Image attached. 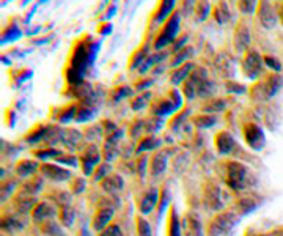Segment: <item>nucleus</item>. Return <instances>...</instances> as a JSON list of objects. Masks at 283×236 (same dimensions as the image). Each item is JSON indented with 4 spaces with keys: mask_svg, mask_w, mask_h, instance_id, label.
I'll return each instance as SVG.
<instances>
[{
    "mask_svg": "<svg viewBox=\"0 0 283 236\" xmlns=\"http://www.w3.org/2000/svg\"><path fill=\"white\" fill-rule=\"evenodd\" d=\"M98 49L99 43H93L91 40H82L74 46L70 58V66L66 68V81H68L71 88L84 84L85 71L93 63Z\"/></svg>",
    "mask_w": 283,
    "mask_h": 236,
    "instance_id": "f257e3e1",
    "label": "nucleus"
},
{
    "mask_svg": "<svg viewBox=\"0 0 283 236\" xmlns=\"http://www.w3.org/2000/svg\"><path fill=\"white\" fill-rule=\"evenodd\" d=\"M181 104H182V98L178 90H172L170 94H167V96L164 98H159L153 103V109L151 112L153 115H156L158 118L159 117H165V115H170L172 112H175V110L181 109Z\"/></svg>",
    "mask_w": 283,
    "mask_h": 236,
    "instance_id": "f03ea898",
    "label": "nucleus"
},
{
    "mask_svg": "<svg viewBox=\"0 0 283 236\" xmlns=\"http://www.w3.org/2000/svg\"><path fill=\"white\" fill-rule=\"evenodd\" d=\"M247 180H248V168L245 165L236 161L227 162V184L231 189L241 191V189L247 186Z\"/></svg>",
    "mask_w": 283,
    "mask_h": 236,
    "instance_id": "7ed1b4c3",
    "label": "nucleus"
},
{
    "mask_svg": "<svg viewBox=\"0 0 283 236\" xmlns=\"http://www.w3.org/2000/svg\"><path fill=\"white\" fill-rule=\"evenodd\" d=\"M179 22H181V16H179L178 11H175V13L170 16V19H169L167 22H165V25L162 27L159 37L156 38V41H154V49L161 51L162 47H165L167 44H170V43L176 38L178 31H179Z\"/></svg>",
    "mask_w": 283,
    "mask_h": 236,
    "instance_id": "20e7f679",
    "label": "nucleus"
},
{
    "mask_svg": "<svg viewBox=\"0 0 283 236\" xmlns=\"http://www.w3.org/2000/svg\"><path fill=\"white\" fill-rule=\"evenodd\" d=\"M238 222V216L233 211H224L217 214L212 222L209 224L208 228V236H225L231 228L236 225Z\"/></svg>",
    "mask_w": 283,
    "mask_h": 236,
    "instance_id": "39448f33",
    "label": "nucleus"
},
{
    "mask_svg": "<svg viewBox=\"0 0 283 236\" xmlns=\"http://www.w3.org/2000/svg\"><path fill=\"white\" fill-rule=\"evenodd\" d=\"M280 87H281V77H278L277 74H271L266 81L255 84L252 87L250 94L255 99H269L280 90Z\"/></svg>",
    "mask_w": 283,
    "mask_h": 236,
    "instance_id": "423d86ee",
    "label": "nucleus"
},
{
    "mask_svg": "<svg viewBox=\"0 0 283 236\" xmlns=\"http://www.w3.org/2000/svg\"><path fill=\"white\" fill-rule=\"evenodd\" d=\"M244 139L245 144L254 150H263L266 144V137L261 128L255 123H245L244 124Z\"/></svg>",
    "mask_w": 283,
    "mask_h": 236,
    "instance_id": "0eeeda50",
    "label": "nucleus"
},
{
    "mask_svg": "<svg viewBox=\"0 0 283 236\" xmlns=\"http://www.w3.org/2000/svg\"><path fill=\"white\" fill-rule=\"evenodd\" d=\"M208 79V74L203 68H197L192 71V74L187 77V81L182 84V93L186 94V98L192 99L195 98V94L200 88V85H202L205 81Z\"/></svg>",
    "mask_w": 283,
    "mask_h": 236,
    "instance_id": "6e6552de",
    "label": "nucleus"
},
{
    "mask_svg": "<svg viewBox=\"0 0 283 236\" xmlns=\"http://www.w3.org/2000/svg\"><path fill=\"white\" fill-rule=\"evenodd\" d=\"M242 71L248 79H257L263 73V61L258 52L250 51L242 58Z\"/></svg>",
    "mask_w": 283,
    "mask_h": 236,
    "instance_id": "1a4fd4ad",
    "label": "nucleus"
},
{
    "mask_svg": "<svg viewBox=\"0 0 283 236\" xmlns=\"http://www.w3.org/2000/svg\"><path fill=\"white\" fill-rule=\"evenodd\" d=\"M158 200H159V191L158 187H148L145 192L140 194V197L137 198V207H139V211L140 214H148L151 213L153 208H156L158 205Z\"/></svg>",
    "mask_w": 283,
    "mask_h": 236,
    "instance_id": "9d476101",
    "label": "nucleus"
},
{
    "mask_svg": "<svg viewBox=\"0 0 283 236\" xmlns=\"http://www.w3.org/2000/svg\"><path fill=\"white\" fill-rule=\"evenodd\" d=\"M99 157L101 156H99L96 145H88L84 151L80 153L79 161H80L82 170H84L85 175H91V173L95 172V167L99 162Z\"/></svg>",
    "mask_w": 283,
    "mask_h": 236,
    "instance_id": "9b49d317",
    "label": "nucleus"
},
{
    "mask_svg": "<svg viewBox=\"0 0 283 236\" xmlns=\"http://www.w3.org/2000/svg\"><path fill=\"white\" fill-rule=\"evenodd\" d=\"M181 228L184 236H203V227L197 214L194 213H186L181 219Z\"/></svg>",
    "mask_w": 283,
    "mask_h": 236,
    "instance_id": "f8f14e48",
    "label": "nucleus"
},
{
    "mask_svg": "<svg viewBox=\"0 0 283 236\" xmlns=\"http://www.w3.org/2000/svg\"><path fill=\"white\" fill-rule=\"evenodd\" d=\"M203 200H205L206 207L209 210L219 211V210L224 208V203H222V198H221V189H219V186H215L212 183H208L206 184Z\"/></svg>",
    "mask_w": 283,
    "mask_h": 236,
    "instance_id": "ddd939ff",
    "label": "nucleus"
},
{
    "mask_svg": "<svg viewBox=\"0 0 283 236\" xmlns=\"http://www.w3.org/2000/svg\"><path fill=\"white\" fill-rule=\"evenodd\" d=\"M55 216H57L55 207L52 203H47V201L38 203L32 211V217H33L35 222H47V220L54 219Z\"/></svg>",
    "mask_w": 283,
    "mask_h": 236,
    "instance_id": "4468645a",
    "label": "nucleus"
},
{
    "mask_svg": "<svg viewBox=\"0 0 283 236\" xmlns=\"http://www.w3.org/2000/svg\"><path fill=\"white\" fill-rule=\"evenodd\" d=\"M113 213H115V210H113L112 207H107V208H99L98 213L95 214L93 220H91L93 230H96V231H103V230H106V228L110 225V220H112Z\"/></svg>",
    "mask_w": 283,
    "mask_h": 236,
    "instance_id": "2eb2a0df",
    "label": "nucleus"
},
{
    "mask_svg": "<svg viewBox=\"0 0 283 236\" xmlns=\"http://www.w3.org/2000/svg\"><path fill=\"white\" fill-rule=\"evenodd\" d=\"M167 159H169V154L167 150H159L158 153H154V156L151 157V161H149V172H151V177H161L162 173L167 168Z\"/></svg>",
    "mask_w": 283,
    "mask_h": 236,
    "instance_id": "dca6fc26",
    "label": "nucleus"
},
{
    "mask_svg": "<svg viewBox=\"0 0 283 236\" xmlns=\"http://www.w3.org/2000/svg\"><path fill=\"white\" fill-rule=\"evenodd\" d=\"M41 173H43L46 178H49L51 181H57V183L66 181V180H70V177H71L70 170H65V168L57 167V165H52V164L41 165Z\"/></svg>",
    "mask_w": 283,
    "mask_h": 236,
    "instance_id": "f3484780",
    "label": "nucleus"
},
{
    "mask_svg": "<svg viewBox=\"0 0 283 236\" xmlns=\"http://www.w3.org/2000/svg\"><path fill=\"white\" fill-rule=\"evenodd\" d=\"M215 148L221 154H230L233 150L236 148V142L233 139V136L227 131H221L217 136H215Z\"/></svg>",
    "mask_w": 283,
    "mask_h": 236,
    "instance_id": "a211bd4d",
    "label": "nucleus"
},
{
    "mask_svg": "<svg viewBox=\"0 0 283 236\" xmlns=\"http://www.w3.org/2000/svg\"><path fill=\"white\" fill-rule=\"evenodd\" d=\"M258 18L266 28H272L277 24V14L271 4H261V7L258 8Z\"/></svg>",
    "mask_w": 283,
    "mask_h": 236,
    "instance_id": "6ab92c4d",
    "label": "nucleus"
},
{
    "mask_svg": "<svg viewBox=\"0 0 283 236\" xmlns=\"http://www.w3.org/2000/svg\"><path fill=\"white\" fill-rule=\"evenodd\" d=\"M248 43H250V35H248V28L242 24L238 25L236 33H235V47L238 52H242L247 49Z\"/></svg>",
    "mask_w": 283,
    "mask_h": 236,
    "instance_id": "aec40b11",
    "label": "nucleus"
},
{
    "mask_svg": "<svg viewBox=\"0 0 283 236\" xmlns=\"http://www.w3.org/2000/svg\"><path fill=\"white\" fill-rule=\"evenodd\" d=\"M103 189L110 194H116V192H120L124 183H123V178L120 175H109L107 178H104L103 181Z\"/></svg>",
    "mask_w": 283,
    "mask_h": 236,
    "instance_id": "412c9836",
    "label": "nucleus"
},
{
    "mask_svg": "<svg viewBox=\"0 0 283 236\" xmlns=\"http://www.w3.org/2000/svg\"><path fill=\"white\" fill-rule=\"evenodd\" d=\"M40 168L38 162L37 161H32V159H22L18 162L16 165V173H18L19 177H30L33 175L37 170Z\"/></svg>",
    "mask_w": 283,
    "mask_h": 236,
    "instance_id": "4be33fe9",
    "label": "nucleus"
},
{
    "mask_svg": "<svg viewBox=\"0 0 283 236\" xmlns=\"http://www.w3.org/2000/svg\"><path fill=\"white\" fill-rule=\"evenodd\" d=\"M191 70H194V63H186V65L179 66L178 70H175L170 76V81L173 85H179L182 84V81H184L186 77L191 76Z\"/></svg>",
    "mask_w": 283,
    "mask_h": 236,
    "instance_id": "5701e85b",
    "label": "nucleus"
},
{
    "mask_svg": "<svg viewBox=\"0 0 283 236\" xmlns=\"http://www.w3.org/2000/svg\"><path fill=\"white\" fill-rule=\"evenodd\" d=\"M173 10H175V2H162L154 14V21L156 22H164L165 19L169 21L170 16L173 14Z\"/></svg>",
    "mask_w": 283,
    "mask_h": 236,
    "instance_id": "b1692460",
    "label": "nucleus"
},
{
    "mask_svg": "<svg viewBox=\"0 0 283 236\" xmlns=\"http://www.w3.org/2000/svg\"><path fill=\"white\" fill-rule=\"evenodd\" d=\"M181 231H182V228H181L178 213H176L175 207H172L170 219H169V236H181Z\"/></svg>",
    "mask_w": 283,
    "mask_h": 236,
    "instance_id": "393cba45",
    "label": "nucleus"
},
{
    "mask_svg": "<svg viewBox=\"0 0 283 236\" xmlns=\"http://www.w3.org/2000/svg\"><path fill=\"white\" fill-rule=\"evenodd\" d=\"M227 103L225 99L222 98H211L205 103L203 106V112H222V110L225 109Z\"/></svg>",
    "mask_w": 283,
    "mask_h": 236,
    "instance_id": "a878e982",
    "label": "nucleus"
},
{
    "mask_svg": "<svg viewBox=\"0 0 283 236\" xmlns=\"http://www.w3.org/2000/svg\"><path fill=\"white\" fill-rule=\"evenodd\" d=\"M192 121L200 129L211 128V126H214L215 123H217V120H215V117H212V115H198V117H194Z\"/></svg>",
    "mask_w": 283,
    "mask_h": 236,
    "instance_id": "bb28decb",
    "label": "nucleus"
},
{
    "mask_svg": "<svg viewBox=\"0 0 283 236\" xmlns=\"http://www.w3.org/2000/svg\"><path fill=\"white\" fill-rule=\"evenodd\" d=\"M93 115H95V112H93V109H91V107H88V106H85V104H80V106L77 107L76 121H77V123L88 121V120L93 118Z\"/></svg>",
    "mask_w": 283,
    "mask_h": 236,
    "instance_id": "cd10ccee",
    "label": "nucleus"
},
{
    "mask_svg": "<svg viewBox=\"0 0 283 236\" xmlns=\"http://www.w3.org/2000/svg\"><path fill=\"white\" fill-rule=\"evenodd\" d=\"M159 144H161V142L154 136H146V137L142 139L140 145L137 147V153H142L145 150H154Z\"/></svg>",
    "mask_w": 283,
    "mask_h": 236,
    "instance_id": "c85d7f7f",
    "label": "nucleus"
},
{
    "mask_svg": "<svg viewBox=\"0 0 283 236\" xmlns=\"http://www.w3.org/2000/svg\"><path fill=\"white\" fill-rule=\"evenodd\" d=\"M257 208V203L250 198V197H242L239 201H238V210L241 214H247L250 213Z\"/></svg>",
    "mask_w": 283,
    "mask_h": 236,
    "instance_id": "c756f323",
    "label": "nucleus"
},
{
    "mask_svg": "<svg viewBox=\"0 0 283 236\" xmlns=\"http://www.w3.org/2000/svg\"><path fill=\"white\" fill-rule=\"evenodd\" d=\"M22 227H24V224L16 217H5V219L2 217V230L13 231V230H21Z\"/></svg>",
    "mask_w": 283,
    "mask_h": 236,
    "instance_id": "7c9ffc66",
    "label": "nucleus"
},
{
    "mask_svg": "<svg viewBox=\"0 0 283 236\" xmlns=\"http://www.w3.org/2000/svg\"><path fill=\"white\" fill-rule=\"evenodd\" d=\"M60 217H61V220H63V225H66V227H71L73 225V222H74V219H76V211L71 208V207H63V210H61V213H60Z\"/></svg>",
    "mask_w": 283,
    "mask_h": 236,
    "instance_id": "2f4dec72",
    "label": "nucleus"
},
{
    "mask_svg": "<svg viewBox=\"0 0 283 236\" xmlns=\"http://www.w3.org/2000/svg\"><path fill=\"white\" fill-rule=\"evenodd\" d=\"M214 16H215V21H217L219 24L227 22L230 19V11H228L227 5L225 4H219L214 10Z\"/></svg>",
    "mask_w": 283,
    "mask_h": 236,
    "instance_id": "473e14b6",
    "label": "nucleus"
},
{
    "mask_svg": "<svg viewBox=\"0 0 283 236\" xmlns=\"http://www.w3.org/2000/svg\"><path fill=\"white\" fill-rule=\"evenodd\" d=\"M41 228H43V231H44V233H47V234L63 236V231H61L60 225L55 222L54 219H51V220H47V222H44V224L41 225Z\"/></svg>",
    "mask_w": 283,
    "mask_h": 236,
    "instance_id": "72a5a7b5",
    "label": "nucleus"
},
{
    "mask_svg": "<svg viewBox=\"0 0 283 236\" xmlns=\"http://www.w3.org/2000/svg\"><path fill=\"white\" fill-rule=\"evenodd\" d=\"M149 99H151V93L146 91V93L139 94V96H136L134 99H132L131 101V106H132V109H134V110H140V109H143L148 104Z\"/></svg>",
    "mask_w": 283,
    "mask_h": 236,
    "instance_id": "f704fd0d",
    "label": "nucleus"
},
{
    "mask_svg": "<svg viewBox=\"0 0 283 236\" xmlns=\"http://www.w3.org/2000/svg\"><path fill=\"white\" fill-rule=\"evenodd\" d=\"M146 52H148V47L146 46H143V47H140V49L132 55V60H131V68H140L142 66V63H143V60L146 58Z\"/></svg>",
    "mask_w": 283,
    "mask_h": 236,
    "instance_id": "c9c22d12",
    "label": "nucleus"
},
{
    "mask_svg": "<svg viewBox=\"0 0 283 236\" xmlns=\"http://www.w3.org/2000/svg\"><path fill=\"white\" fill-rule=\"evenodd\" d=\"M137 233L139 236H151V227H149L148 220L142 216L137 217Z\"/></svg>",
    "mask_w": 283,
    "mask_h": 236,
    "instance_id": "e433bc0d",
    "label": "nucleus"
},
{
    "mask_svg": "<svg viewBox=\"0 0 283 236\" xmlns=\"http://www.w3.org/2000/svg\"><path fill=\"white\" fill-rule=\"evenodd\" d=\"M79 140H80V134L74 129H70V131H65V136H63V142L66 145H70V147H74L79 144Z\"/></svg>",
    "mask_w": 283,
    "mask_h": 236,
    "instance_id": "4c0bfd02",
    "label": "nucleus"
},
{
    "mask_svg": "<svg viewBox=\"0 0 283 236\" xmlns=\"http://www.w3.org/2000/svg\"><path fill=\"white\" fill-rule=\"evenodd\" d=\"M40 159H58L60 156H63L61 154V151H58V150H54V148H49V150H41V151H37L35 153Z\"/></svg>",
    "mask_w": 283,
    "mask_h": 236,
    "instance_id": "58836bf2",
    "label": "nucleus"
},
{
    "mask_svg": "<svg viewBox=\"0 0 283 236\" xmlns=\"http://www.w3.org/2000/svg\"><path fill=\"white\" fill-rule=\"evenodd\" d=\"M192 52H194V51L191 49V47H184V49L179 51V52L176 54V57L173 58V61H172V66H178V65H181L182 61L189 58V55H191Z\"/></svg>",
    "mask_w": 283,
    "mask_h": 236,
    "instance_id": "ea45409f",
    "label": "nucleus"
},
{
    "mask_svg": "<svg viewBox=\"0 0 283 236\" xmlns=\"http://www.w3.org/2000/svg\"><path fill=\"white\" fill-rule=\"evenodd\" d=\"M131 93H132V90H131L129 87H120V88H116V90L113 91L112 98H113V101H120V99H123V98L131 96Z\"/></svg>",
    "mask_w": 283,
    "mask_h": 236,
    "instance_id": "a19ab883",
    "label": "nucleus"
},
{
    "mask_svg": "<svg viewBox=\"0 0 283 236\" xmlns=\"http://www.w3.org/2000/svg\"><path fill=\"white\" fill-rule=\"evenodd\" d=\"M109 172H110V165L106 162V164H101L98 167V172L95 173V180L96 181H99V180H104V178H107V175H109Z\"/></svg>",
    "mask_w": 283,
    "mask_h": 236,
    "instance_id": "79ce46f5",
    "label": "nucleus"
},
{
    "mask_svg": "<svg viewBox=\"0 0 283 236\" xmlns=\"http://www.w3.org/2000/svg\"><path fill=\"white\" fill-rule=\"evenodd\" d=\"M99 236H123V233H121L118 225L110 224L106 230H103L101 233H99Z\"/></svg>",
    "mask_w": 283,
    "mask_h": 236,
    "instance_id": "37998d69",
    "label": "nucleus"
},
{
    "mask_svg": "<svg viewBox=\"0 0 283 236\" xmlns=\"http://www.w3.org/2000/svg\"><path fill=\"white\" fill-rule=\"evenodd\" d=\"M197 11H200V13L197 14L198 21H203V19H206V16H208V13H209V4H198Z\"/></svg>",
    "mask_w": 283,
    "mask_h": 236,
    "instance_id": "c03bdc74",
    "label": "nucleus"
},
{
    "mask_svg": "<svg viewBox=\"0 0 283 236\" xmlns=\"http://www.w3.org/2000/svg\"><path fill=\"white\" fill-rule=\"evenodd\" d=\"M257 2H241L239 4V8L242 13H254L257 10Z\"/></svg>",
    "mask_w": 283,
    "mask_h": 236,
    "instance_id": "a18cd8bd",
    "label": "nucleus"
},
{
    "mask_svg": "<svg viewBox=\"0 0 283 236\" xmlns=\"http://www.w3.org/2000/svg\"><path fill=\"white\" fill-rule=\"evenodd\" d=\"M57 162H61V164H66V165H73L76 167L77 165V159L74 156H60L58 159H55Z\"/></svg>",
    "mask_w": 283,
    "mask_h": 236,
    "instance_id": "49530a36",
    "label": "nucleus"
},
{
    "mask_svg": "<svg viewBox=\"0 0 283 236\" xmlns=\"http://www.w3.org/2000/svg\"><path fill=\"white\" fill-rule=\"evenodd\" d=\"M264 63H266V65H268L271 70H274V71H280V70H281V65H280V63H278L274 57H264Z\"/></svg>",
    "mask_w": 283,
    "mask_h": 236,
    "instance_id": "de8ad7c7",
    "label": "nucleus"
},
{
    "mask_svg": "<svg viewBox=\"0 0 283 236\" xmlns=\"http://www.w3.org/2000/svg\"><path fill=\"white\" fill-rule=\"evenodd\" d=\"M161 203H159V217L162 216V213L165 211V205H167L169 203V191H167V189H164V194L161 195Z\"/></svg>",
    "mask_w": 283,
    "mask_h": 236,
    "instance_id": "09e8293b",
    "label": "nucleus"
},
{
    "mask_svg": "<svg viewBox=\"0 0 283 236\" xmlns=\"http://www.w3.org/2000/svg\"><path fill=\"white\" fill-rule=\"evenodd\" d=\"M227 90L230 93H242L245 88L242 85H238L236 82H227Z\"/></svg>",
    "mask_w": 283,
    "mask_h": 236,
    "instance_id": "8fccbe9b",
    "label": "nucleus"
},
{
    "mask_svg": "<svg viewBox=\"0 0 283 236\" xmlns=\"http://www.w3.org/2000/svg\"><path fill=\"white\" fill-rule=\"evenodd\" d=\"M14 186H16V184H14L13 181H10V183H4V184H2V200H5V198L10 195L11 189H13Z\"/></svg>",
    "mask_w": 283,
    "mask_h": 236,
    "instance_id": "3c124183",
    "label": "nucleus"
},
{
    "mask_svg": "<svg viewBox=\"0 0 283 236\" xmlns=\"http://www.w3.org/2000/svg\"><path fill=\"white\" fill-rule=\"evenodd\" d=\"M151 84H153V81H143V84H137V90H142L145 87H149Z\"/></svg>",
    "mask_w": 283,
    "mask_h": 236,
    "instance_id": "603ef678",
    "label": "nucleus"
},
{
    "mask_svg": "<svg viewBox=\"0 0 283 236\" xmlns=\"http://www.w3.org/2000/svg\"><path fill=\"white\" fill-rule=\"evenodd\" d=\"M280 16H281V19H283V8H281V14Z\"/></svg>",
    "mask_w": 283,
    "mask_h": 236,
    "instance_id": "864d4df0",
    "label": "nucleus"
},
{
    "mask_svg": "<svg viewBox=\"0 0 283 236\" xmlns=\"http://www.w3.org/2000/svg\"><path fill=\"white\" fill-rule=\"evenodd\" d=\"M248 236H250V234H248Z\"/></svg>",
    "mask_w": 283,
    "mask_h": 236,
    "instance_id": "5fc2aeb1",
    "label": "nucleus"
}]
</instances>
